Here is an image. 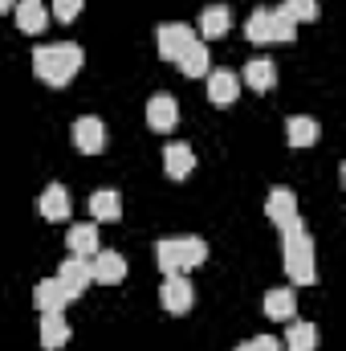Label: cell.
<instances>
[{"label": "cell", "mask_w": 346, "mask_h": 351, "mask_svg": "<svg viewBox=\"0 0 346 351\" xmlns=\"http://www.w3.org/2000/svg\"><path fill=\"white\" fill-rule=\"evenodd\" d=\"M82 70V45L74 41H62V45H37L33 49V74L45 82V86H70L74 74Z\"/></svg>", "instance_id": "6da1fadb"}, {"label": "cell", "mask_w": 346, "mask_h": 351, "mask_svg": "<svg viewBox=\"0 0 346 351\" xmlns=\"http://www.w3.org/2000/svg\"><path fill=\"white\" fill-rule=\"evenodd\" d=\"M281 262H285V274L297 286L318 282V254H314V237H310L306 225H293V229L281 233Z\"/></svg>", "instance_id": "7a4b0ae2"}, {"label": "cell", "mask_w": 346, "mask_h": 351, "mask_svg": "<svg viewBox=\"0 0 346 351\" xmlns=\"http://www.w3.org/2000/svg\"><path fill=\"white\" fill-rule=\"evenodd\" d=\"M204 258H208V245H204V237H196V233L163 237V241L155 245V262H159L163 274H187V269L204 265Z\"/></svg>", "instance_id": "3957f363"}, {"label": "cell", "mask_w": 346, "mask_h": 351, "mask_svg": "<svg viewBox=\"0 0 346 351\" xmlns=\"http://www.w3.org/2000/svg\"><path fill=\"white\" fill-rule=\"evenodd\" d=\"M265 217L285 233V229H293V225H302V213H297V196H293V188H273L269 196H265Z\"/></svg>", "instance_id": "277c9868"}, {"label": "cell", "mask_w": 346, "mask_h": 351, "mask_svg": "<svg viewBox=\"0 0 346 351\" xmlns=\"http://www.w3.org/2000/svg\"><path fill=\"white\" fill-rule=\"evenodd\" d=\"M159 302H163L168 315H187V311H191L196 290H191L187 274H168V278H163V286H159Z\"/></svg>", "instance_id": "5b68a950"}, {"label": "cell", "mask_w": 346, "mask_h": 351, "mask_svg": "<svg viewBox=\"0 0 346 351\" xmlns=\"http://www.w3.org/2000/svg\"><path fill=\"white\" fill-rule=\"evenodd\" d=\"M191 41H196V33H191V25H183V21H168V25H159V33H155V45H159V58H163V62H175Z\"/></svg>", "instance_id": "8992f818"}, {"label": "cell", "mask_w": 346, "mask_h": 351, "mask_svg": "<svg viewBox=\"0 0 346 351\" xmlns=\"http://www.w3.org/2000/svg\"><path fill=\"white\" fill-rule=\"evenodd\" d=\"M90 278H94L98 286H118V282L127 278V258L114 254V250H98V254L90 258Z\"/></svg>", "instance_id": "52a82bcc"}, {"label": "cell", "mask_w": 346, "mask_h": 351, "mask_svg": "<svg viewBox=\"0 0 346 351\" xmlns=\"http://www.w3.org/2000/svg\"><path fill=\"white\" fill-rule=\"evenodd\" d=\"M74 147H78L82 156H98V152L106 147V127H102V119L82 114V119L74 123Z\"/></svg>", "instance_id": "ba28073f"}, {"label": "cell", "mask_w": 346, "mask_h": 351, "mask_svg": "<svg viewBox=\"0 0 346 351\" xmlns=\"http://www.w3.org/2000/svg\"><path fill=\"white\" fill-rule=\"evenodd\" d=\"M204 78H208V102L232 106V102L241 98V78H237L232 70H208Z\"/></svg>", "instance_id": "9c48e42d"}, {"label": "cell", "mask_w": 346, "mask_h": 351, "mask_svg": "<svg viewBox=\"0 0 346 351\" xmlns=\"http://www.w3.org/2000/svg\"><path fill=\"white\" fill-rule=\"evenodd\" d=\"M53 278L66 286V294H70V298L86 294V286L94 282V278H90V262H86V258H66V262L57 265V274H53Z\"/></svg>", "instance_id": "30bf717a"}, {"label": "cell", "mask_w": 346, "mask_h": 351, "mask_svg": "<svg viewBox=\"0 0 346 351\" xmlns=\"http://www.w3.org/2000/svg\"><path fill=\"white\" fill-rule=\"evenodd\" d=\"M147 123H151V131H172L179 123V102L172 94H151L147 98Z\"/></svg>", "instance_id": "8fae6325"}, {"label": "cell", "mask_w": 346, "mask_h": 351, "mask_svg": "<svg viewBox=\"0 0 346 351\" xmlns=\"http://www.w3.org/2000/svg\"><path fill=\"white\" fill-rule=\"evenodd\" d=\"M70 335H74V327L66 323V315H62V311L41 315V348H45V351H62L66 343H70Z\"/></svg>", "instance_id": "7c38bea8"}, {"label": "cell", "mask_w": 346, "mask_h": 351, "mask_svg": "<svg viewBox=\"0 0 346 351\" xmlns=\"http://www.w3.org/2000/svg\"><path fill=\"white\" fill-rule=\"evenodd\" d=\"M37 213H41L45 221H66V217H70V188H66V184H49V188L41 192V200H37Z\"/></svg>", "instance_id": "4fadbf2b"}, {"label": "cell", "mask_w": 346, "mask_h": 351, "mask_svg": "<svg viewBox=\"0 0 346 351\" xmlns=\"http://www.w3.org/2000/svg\"><path fill=\"white\" fill-rule=\"evenodd\" d=\"M33 302H37V311H41V315H53V311H66L70 294H66V286H62L57 278H45V282H37V286H33Z\"/></svg>", "instance_id": "5bb4252c"}, {"label": "cell", "mask_w": 346, "mask_h": 351, "mask_svg": "<svg viewBox=\"0 0 346 351\" xmlns=\"http://www.w3.org/2000/svg\"><path fill=\"white\" fill-rule=\"evenodd\" d=\"M163 172L172 176V180H187V176L196 172V152L187 143H168L163 147Z\"/></svg>", "instance_id": "9a60e30c"}, {"label": "cell", "mask_w": 346, "mask_h": 351, "mask_svg": "<svg viewBox=\"0 0 346 351\" xmlns=\"http://www.w3.org/2000/svg\"><path fill=\"white\" fill-rule=\"evenodd\" d=\"M12 8H16V29H21V33H41V29L49 25L45 0H21V4H12Z\"/></svg>", "instance_id": "2e32d148"}, {"label": "cell", "mask_w": 346, "mask_h": 351, "mask_svg": "<svg viewBox=\"0 0 346 351\" xmlns=\"http://www.w3.org/2000/svg\"><path fill=\"white\" fill-rule=\"evenodd\" d=\"M232 29V12H228V4H208L204 12H200V33L212 41V37H224Z\"/></svg>", "instance_id": "e0dca14e"}, {"label": "cell", "mask_w": 346, "mask_h": 351, "mask_svg": "<svg viewBox=\"0 0 346 351\" xmlns=\"http://www.w3.org/2000/svg\"><path fill=\"white\" fill-rule=\"evenodd\" d=\"M285 131H289V147H314V143L322 139L318 119H306V114H293V119L285 123Z\"/></svg>", "instance_id": "ac0fdd59"}, {"label": "cell", "mask_w": 346, "mask_h": 351, "mask_svg": "<svg viewBox=\"0 0 346 351\" xmlns=\"http://www.w3.org/2000/svg\"><path fill=\"white\" fill-rule=\"evenodd\" d=\"M90 217H94V221H118V217H122V196H118L114 188H98V192L90 196Z\"/></svg>", "instance_id": "d6986e66"}, {"label": "cell", "mask_w": 346, "mask_h": 351, "mask_svg": "<svg viewBox=\"0 0 346 351\" xmlns=\"http://www.w3.org/2000/svg\"><path fill=\"white\" fill-rule=\"evenodd\" d=\"M175 66H179V74H183V78H204V74H208V45L191 41V45L175 58Z\"/></svg>", "instance_id": "ffe728a7"}, {"label": "cell", "mask_w": 346, "mask_h": 351, "mask_svg": "<svg viewBox=\"0 0 346 351\" xmlns=\"http://www.w3.org/2000/svg\"><path fill=\"white\" fill-rule=\"evenodd\" d=\"M66 245H70V258H94L98 254V229L94 225H74L70 229V237H66Z\"/></svg>", "instance_id": "44dd1931"}, {"label": "cell", "mask_w": 346, "mask_h": 351, "mask_svg": "<svg viewBox=\"0 0 346 351\" xmlns=\"http://www.w3.org/2000/svg\"><path fill=\"white\" fill-rule=\"evenodd\" d=\"M285 351H318V327L314 323H293L289 319V331H285Z\"/></svg>", "instance_id": "7402d4cb"}, {"label": "cell", "mask_w": 346, "mask_h": 351, "mask_svg": "<svg viewBox=\"0 0 346 351\" xmlns=\"http://www.w3.org/2000/svg\"><path fill=\"white\" fill-rule=\"evenodd\" d=\"M265 315L289 323V319L297 315V294H293V290H269V294H265Z\"/></svg>", "instance_id": "603a6c76"}, {"label": "cell", "mask_w": 346, "mask_h": 351, "mask_svg": "<svg viewBox=\"0 0 346 351\" xmlns=\"http://www.w3.org/2000/svg\"><path fill=\"white\" fill-rule=\"evenodd\" d=\"M241 78L249 82V90L265 94V90H273V78H277V70H273V62H269V58H253V62L245 66V74H241Z\"/></svg>", "instance_id": "cb8c5ba5"}, {"label": "cell", "mask_w": 346, "mask_h": 351, "mask_svg": "<svg viewBox=\"0 0 346 351\" xmlns=\"http://www.w3.org/2000/svg\"><path fill=\"white\" fill-rule=\"evenodd\" d=\"M245 37H249L253 45H269V41H273V8H257V12L249 16Z\"/></svg>", "instance_id": "d4e9b609"}, {"label": "cell", "mask_w": 346, "mask_h": 351, "mask_svg": "<svg viewBox=\"0 0 346 351\" xmlns=\"http://www.w3.org/2000/svg\"><path fill=\"white\" fill-rule=\"evenodd\" d=\"M273 41H281V45H293L297 41V21L285 8H273Z\"/></svg>", "instance_id": "484cf974"}, {"label": "cell", "mask_w": 346, "mask_h": 351, "mask_svg": "<svg viewBox=\"0 0 346 351\" xmlns=\"http://www.w3.org/2000/svg\"><path fill=\"white\" fill-rule=\"evenodd\" d=\"M281 8H285L297 25H302V21H318V0H285Z\"/></svg>", "instance_id": "4316f807"}, {"label": "cell", "mask_w": 346, "mask_h": 351, "mask_svg": "<svg viewBox=\"0 0 346 351\" xmlns=\"http://www.w3.org/2000/svg\"><path fill=\"white\" fill-rule=\"evenodd\" d=\"M45 8H53V16H57L62 25H70V21H78V12H82V0H49Z\"/></svg>", "instance_id": "83f0119b"}, {"label": "cell", "mask_w": 346, "mask_h": 351, "mask_svg": "<svg viewBox=\"0 0 346 351\" xmlns=\"http://www.w3.org/2000/svg\"><path fill=\"white\" fill-rule=\"evenodd\" d=\"M237 351H285V348H281V339H273V335H257V339L241 343Z\"/></svg>", "instance_id": "f1b7e54d"}, {"label": "cell", "mask_w": 346, "mask_h": 351, "mask_svg": "<svg viewBox=\"0 0 346 351\" xmlns=\"http://www.w3.org/2000/svg\"><path fill=\"white\" fill-rule=\"evenodd\" d=\"M12 4H16V0H0V12H8V8H12Z\"/></svg>", "instance_id": "f546056e"}]
</instances>
